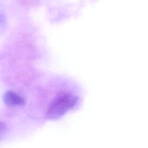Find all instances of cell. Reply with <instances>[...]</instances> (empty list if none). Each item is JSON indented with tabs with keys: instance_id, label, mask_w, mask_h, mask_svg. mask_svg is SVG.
<instances>
[{
	"instance_id": "1",
	"label": "cell",
	"mask_w": 148,
	"mask_h": 148,
	"mask_svg": "<svg viewBox=\"0 0 148 148\" xmlns=\"http://www.w3.org/2000/svg\"><path fill=\"white\" fill-rule=\"evenodd\" d=\"M79 97L71 92H60L50 102L46 113V118L57 120L72 110H77Z\"/></svg>"
},
{
	"instance_id": "3",
	"label": "cell",
	"mask_w": 148,
	"mask_h": 148,
	"mask_svg": "<svg viewBox=\"0 0 148 148\" xmlns=\"http://www.w3.org/2000/svg\"><path fill=\"white\" fill-rule=\"evenodd\" d=\"M6 130V125L4 123L0 121V138L3 135Z\"/></svg>"
},
{
	"instance_id": "2",
	"label": "cell",
	"mask_w": 148,
	"mask_h": 148,
	"mask_svg": "<svg viewBox=\"0 0 148 148\" xmlns=\"http://www.w3.org/2000/svg\"><path fill=\"white\" fill-rule=\"evenodd\" d=\"M3 100L8 106H20L25 104L24 99L12 91H8L5 94Z\"/></svg>"
}]
</instances>
